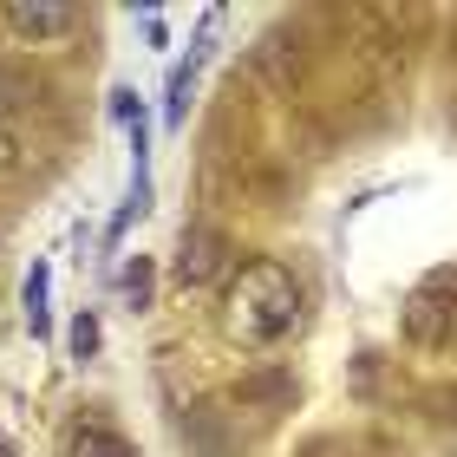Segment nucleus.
<instances>
[{
	"label": "nucleus",
	"instance_id": "1",
	"mask_svg": "<svg viewBox=\"0 0 457 457\" xmlns=\"http://www.w3.org/2000/svg\"><path fill=\"white\" fill-rule=\"evenodd\" d=\"M222 320H228V334H236L242 346H275L281 334H295V320H301V281H295V268L275 262V255L242 262V275L228 281Z\"/></svg>",
	"mask_w": 457,
	"mask_h": 457
},
{
	"label": "nucleus",
	"instance_id": "2",
	"mask_svg": "<svg viewBox=\"0 0 457 457\" xmlns=\"http://www.w3.org/2000/svg\"><path fill=\"white\" fill-rule=\"evenodd\" d=\"M399 327L411 346H431V353L457 346V268H438V275H425L411 287L399 307Z\"/></svg>",
	"mask_w": 457,
	"mask_h": 457
},
{
	"label": "nucleus",
	"instance_id": "3",
	"mask_svg": "<svg viewBox=\"0 0 457 457\" xmlns=\"http://www.w3.org/2000/svg\"><path fill=\"white\" fill-rule=\"evenodd\" d=\"M228 262H236V248H228L222 228H183V242H177V281H183V287L222 281Z\"/></svg>",
	"mask_w": 457,
	"mask_h": 457
},
{
	"label": "nucleus",
	"instance_id": "4",
	"mask_svg": "<svg viewBox=\"0 0 457 457\" xmlns=\"http://www.w3.org/2000/svg\"><path fill=\"white\" fill-rule=\"evenodd\" d=\"M7 27L20 33V39H59V33H72V7H59V0H7Z\"/></svg>",
	"mask_w": 457,
	"mask_h": 457
},
{
	"label": "nucleus",
	"instance_id": "5",
	"mask_svg": "<svg viewBox=\"0 0 457 457\" xmlns=\"http://www.w3.org/2000/svg\"><path fill=\"white\" fill-rule=\"evenodd\" d=\"M66 457H137V451L124 445L118 431H105V425H79L72 445H66Z\"/></svg>",
	"mask_w": 457,
	"mask_h": 457
},
{
	"label": "nucleus",
	"instance_id": "6",
	"mask_svg": "<svg viewBox=\"0 0 457 457\" xmlns=\"http://www.w3.org/2000/svg\"><path fill=\"white\" fill-rule=\"evenodd\" d=\"M27 327H33V340L53 334V314H46V262L27 268Z\"/></svg>",
	"mask_w": 457,
	"mask_h": 457
},
{
	"label": "nucleus",
	"instance_id": "7",
	"mask_svg": "<svg viewBox=\"0 0 457 457\" xmlns=\"http://www.w3.org/2000/svg\"><path fill=\"white\" fill-rule=\"evenodd\" d=\"M13 163H20V137L7 131V118H0V170H13Z\"/></svg>",
	"mask_w": 457,
	"mask_h": 457
},
{
	"label": "nucleus",
	"instance_id": "8",
	"mask_svg": "<svg viewBox=\"0 0 457 457\" xmlns=\"http://www.w3.org/2000/svg\"><path fill=\"white\" fill-rule=\"evenodd\" d=\"M72 346H79V360H86V353L98 346V327H92L86 314H79V327H72Z\"/></svg>",
	"mask_w": 457,
	"mask_h": 457
},
{
	"label": "nucleus",
	"instance_id": "9",
	"mask_svg": "<svg viewBox=\"0 0 457 457\" xmlns=\"http://www.w3.org/2000/svg\"><path fill=\"white\" fill-rule=\"evenodd\" d=\"M0 457H13V445H7V438H0Z\"/></svg>",
	"mask_w": 457,
	"mask_h": 457
}]
</instances>
